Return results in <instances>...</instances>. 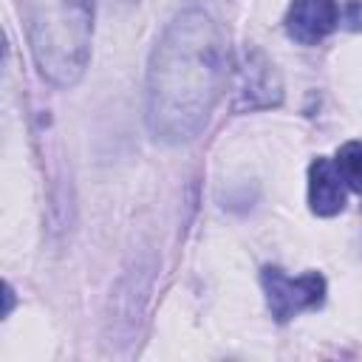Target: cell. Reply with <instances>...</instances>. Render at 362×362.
<instances>
[{
  "mask_svg": "<svg viewBox=\"0 0 362 362\" xmlns=\"http://www.w3.org/2000/svg\"><path fill=\"white\" fill-rule=\"evenodd\" d=\"M226 37L209 11L173 17L147 68V127L156 141L181 144L206 124L226 82Z\"/></svg>",
  "mask_w": 362,
  "mask_h": 362,
  "instance_id": "1",
  "label": "cell"
},
{
  "mask_svg": "<svg viewBox=\"0 0 362 362\" xmlns=\"http://www.w3.org/2000/svg\"><path fill=\"white\" fill-rule=\"evenodd\" d=\"M25 34L40 74L59 85H76L90 59L93 0H23Z\"/></svg>",
  "mask_w": 362,
  "mask_h": 362,
  "instance_id": "2",
  "label": "cell"
},
{
  "mask_svg": "<svg viewBox=\"0 0 362 362\" xmlns=\"http://www.w3.org/2000/svg\"><path fill=\"white\" fill-rule=\"evenodd\" d=\"M260 283L266 291L269 311L277 322H288L291 317H297L308 308H317L325 300V280L317 272L288 277L283 269L266 266L260 272Z\"/></svg>",
  "mask_w": 362,
  "mask_h": 362,
  "instance_id": "3",
  "label": "cell"
},
{
  "mask_svg": "<svg viewBox=\"0 0 362 362\" xmlns=\"http://www.w3.org/2000/svg\"><path fill=\"white\" fill-rule=\"evenodd\" d=\"M339 23L337 0H294L286 11V31L303 45H314L328 37Z\"/></svg>",
  "mask_w": 362,
  "mask_h": 362,
  "instance_id": "4",
  "label": "cell"
},
{
  "mask_svg": "<svg viewBox=\"0 0 362 362\" xmlns=\"http://www.w3.org/2000/svg\"><path fill=\"white\" fill-rule=\"evenodd\" d=\"M238 93L243 96V105L260 107V105H277L280 102V79L274 65L260 51H246L240 65V85Z\"/></svg>",
  "mask_w": 362,
  "mask_h": 362,
  "instance_id": "5",
  "label": "cell"
},
{
  "mask_svg": "<svg viewBox=\"0 0 362 362\" xmlns=\"http://www.w3.org/2000/svg\"><path fill=\"white\" fill-rule=\"evenodd\" d=\"M308 206L322 218H331L345 206V181L331 158H317L308 167Z\"/></svg>",
  "mask_w": 362,
  "mask_h": 362,
  "instance_id": "6",
  "label": "cell"
},
{
  "mask_svg": "<svg viewBox=\"0 0 362 362\" xmlns=\"http://www.w3.org/2000/svg\"><path fill=\"white\" fill-rule=\"evenodd\" d=\"M334 167H337L339 178L345 181V187L362 195V141H345L337 150Z\"/></svg>",
  "mask_w": 362,
  "mask_h": 362,
  "instance_id": "7",
  "label": "cell"
},
{
  "mask_svg": "<svg viewBox=\"0 0 362 362\" xmlns=\"http://www.w3.org/2000/svg\"><path fill=\"white\" fill-rule=\"evenodd\" d=\"M11 303H14V294H11V286L6 283V308H3V314H8V311H11Z\"/></svg>",
  "mask_w": 362,
  "mask_h": 362,
  "instance_id": "8",
  "label": "cell"
},
{
  "mask_svg": "<svg viewBox=\"0 0 362 362\" xmlns=\"http://www.w3.org/2000/svg\"><path fill=\"white\" fill-rule=\"evenodd\" d=\"M116 3H124V6H133V3H139V0H116Z\"/></svg>",
  "mask_w": 362,
  "mask_h": 362,
  "instance_id": "9",
  "label": "cell"
}]
</instances>
